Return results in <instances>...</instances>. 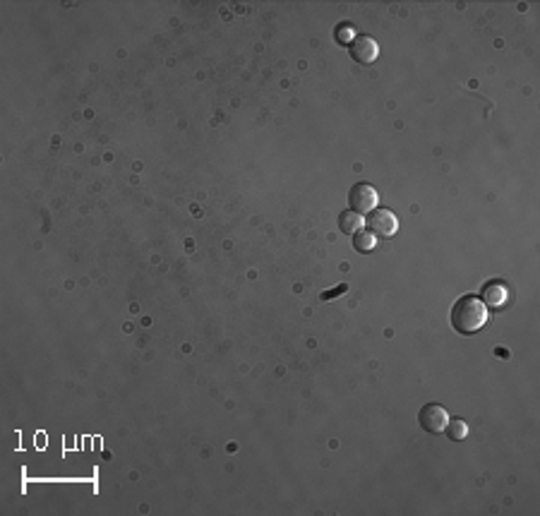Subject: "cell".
Masks as SVG:
<instances>
[{"label":"cell","instance_id":"cell-1","mask_svg":"<svg viewBox=\"0 0 540 516\" xmlns=\"http://www.w3.org/2000/svg\"><path fill=\"white\" fill-rule=\"evenodd\" d=\"M488 320H490L488 305L480 301L478 296H463L451 308V327L459 334H463V336L480 332L488 325Z\"/></svg>","mask_w":540,"mask_h":516},{"label":"cell","instance_id":"cell-2","mask_svg":"<svg viewBox=\"0 0 540 516\" xmlns=\"http://www.w3.org/2000/svg\"><path fill=\"white\" fill-rule=\"evenodd\" d=\"M418 423L422 430L430 432V435H442L449 425V413H447V408L439 406V403H427V406L420 408Z\"/></svg>","mask_w":540,"mask_h":516},{"label":"cell","instance_id":"cell-3","mask_svg":"<svg viewBox=\"0 0 540 516\" xmlns=\"http://www.w3.org/2000/svg\"><path fill=\"white\" fill-rule=\"evenodd\" d=\"M377 202H379V195L372 185L368 183H356L351 187L349 192V204L353 207V212L358 214H365V212H372L377 209Z\"/></svg>","mask_w":540,"mask_h":516},{"label":"cell","instance_id":"cell-4","mask_svg":"<svg viewBox=\"0 0 540 516\" xmlns=\"http://www.w3.org/2000/svg\"><path fill=\"white\" fill-rule=\"evenodd\" d=\"M368 228L375 233V236L391 238V236H396V231H398V221L389 209H372V212H370V219H368Z\"/></svg>","mask_w":540,"mask_h":516},{"label":"cell","instance_id":"cell-5","mask_svg":"<svg viewBox=\"0 0 540 516\" xmlns=\"http://www.w3.org/2000/svg\"><path fill=\"white\" fill-rule=\"evenodd\" d=\"M349 54L356 63H360V65H370V63L377 61L379 46H377V41L370 39V37H358L353 44L349 46Z\"/></svg>","mask_w":540,"mask_h":516},{"label":"cell","instance_id":"cell-6","mask_svg":"<svg viewBox=\"0 0 540 516\" xmlns=\"http://www.w3.org/2000/svg\"><path fill=\"white\" fill-rule=\"evenodd\" d=\"M480 301L488 305V308H504L509 301L507 284H502V281H490V284H485L483 293H480Z\"/></svg>","mask_w":540,"mask_h":516},{"label":"cell","instance_id":"cell-7","mask_svg":"<svg viewBox=\"0 0 540 516\" xmlns=\"http://www.w3.org/2000/svg\"><path fill=\"white\" fill-rule=\"evenodd\" d=\"M363 226H365V221H363V216L358 212H344L339 216V228L344 233H349V236H356L358 231H363Z\"/></svg>","mask_w":540,"mask_h":516},{"label":"cell","instance_id":"cell-8","mask_svg":"<svg viewBox=\"0 0 540 516\" xmlns=\"http://www.w3.org/2000/svg\"><path fill=\"white\" fill-rule=\"evenodd\" d=\"M353 245L358 252H372L377 248V236L372 231H358L353 238Z\"/></svg>","mask_w":540,"mask_h":516},{"label":"cell","instance_id":"cell-9","mask_svg":"<svg viewBox=\"0 0 540 516\" xmlns=\"http://www.w3.org/2000/svg\"><path fill=\"white\" fill-rule=\"evenodd\" d=\"M449 435V439H454V442H461V439H466L468 437V425L463 423V420H451L449 418V425H447V430H444Z\"/></svg>","mask_w":540,"mask_h":516},{"label":"cell","instance_id":"cell-10","mask_svg":"<svg viewBox=\"0 0 540 516\" xmlns=\"http://www.w3.org/2000/svg\"><path fill=\"white\" fill-rule=\"evenodd\" d=\"M353 34H356V29H353V27H351V25H341V27H339L337 39L341 41V44H349V41L353 39Z\"/></svg>","mask_w":540,"mask_h":516},{"label":"cell","instance_id":"cell-11","mask_svg":"<svg viewBox=\"0 0 540 516\" xmlns=\"http://www.w3.org/2000/svg\"><path fill=\"white\" fill-rule=\"evenodd\" d=\"M346 291H349V286L341 284V286H337L334 291H325V293H322V301H334V298L341 296V293H346Z\"/></svg>","mask_w":540,"mask_h":516}]
</instances>
